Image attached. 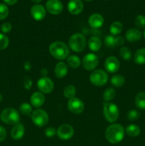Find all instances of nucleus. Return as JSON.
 Here are the masks:
<instances>
[{"label": "nucleus", "mask_w": 145, "mask_h": 146, "mask_svg": "<svg viewBox=\"0 0 145 146\" xmlns=\"http://www.w3.org/2000/svg\"><path fill=\"white\" fill-rule=\"evenodd\" d=\"M32 81L31 80V78H28V77H25V79L24 81V86L25 89L26 90H30L32 87Z\"/></svg>", "instance_id": "58836bf2"}, {"label": "nucleus", "mask_w": 145, "mask_h": 146, "mask_svg": "<svg viewBox=\"0 0 145 146\" xmlns=\"http://www.w3.org/2000/svg\"><path fill=\"white\" fill-rule=\"evenodd\" d=\"M123 29V25L119 21H114L111 24L110 27H109V32L111 35L116 36L119 35Z\"/></svg>", "instance_id": "b1692460"}, {"label": "nucleus", "mask_w": 145, "mask_h": 146, "mask_svg": "<svg viewBox=\"0 0 145 146\" xmlns=\"http://www.w3.org/2000/svg\"><path fill=\"white\" fill-rule=\"evenodd\" d=\"M41 75L43 76V77H45L47 76V74H48V70L45 68H42V69L41 70Z\"/></svg>", "instance_id": "37998d69"}, {"label": "nucleus", "mask_w": 145, "mask_h": 146, "mask_svg": "<svg viewBox=\"0 0 145 146\" xmlns=\"http://www.w3.org/2000/svg\"><path fill=\"white\" fill-rule=\"evenodd\" d=\"M88 47L92 51H99L102 46V41L97 36H92L88 42Z\"/></svg>", "instance_id": "4be33fe9"}, {"label": "nucleus", "mask_w": 145, "mask_h": 146, "mask_svg": "<svg viewBox=\"0 0 145 146\" xmlns=\"http://www.w3.org/2000/svg\"><path fill=\"white\" fill-rule=\"evenodd\" d=\"M125 132V128L120 124H112L107 128L105 131V138L110 143H119L124 139Z\"/></svg>", "instance_id": "f257e3e1"}, {"label": "nucleus", "mask_w": 145, "mask_h": 146, "mask_svg": "<svg viewBox=\"0 0 145 146\" xmlns=\"http://www.w3.org/2000/svg\"><path fill=\"white\" fill-rule=\"evenodd\" d=\"M31 105L35 108H40L45 102V96L41 92H35L31 95L30 98Z\"/></svg>", "instance_id": "6ab92c4d"}, {"label": "nucleus", "mask_w": 145, "mask_h": 146, "mask_svg": "<svg viewBox=\"0 0 145 146\" xmlns=\"http://www.w3.org/2000/svg\"><path fill=\"white\" fill-rule=\"evenodd\" d=\"M68 71V66L64 62H58L55 65L54 73L57 78H62L67 75Z\"/></svg>", "instance_id": "412c9836"}, {"label": "nucleus", "mask_w": 145, "mask_h": 146, "mask_svg": "<svg viewBox=\"0 0 145 146\" xmlns=\"http://www.w3.org/2000/svg\"><path fill=\"white\" fill-rule=\"evenodd\" d=\"M37 87L42 94H50L54 88L52 80L48 77H42L37 81Z\"/></svg>", "instance_id": "1a4fd4ad"}, {"label": "nucleus", "mask_w": 145, "mask_h": 146, "mask_svg": "<svg viewBox=\"0 0 145 146\" xmlns=\"http://www.w3.org/2000/svg\"><path fill=\"white\" fill-rule=\"evenodd\" d=\"M84 8L83 3L81 0H70L68 4V11L72 15L80 14Z\"/></svg>", "instance_id": "4468645a"}, {"label": "nucleus", "mask_w": 145, "mask_h": 146, "mask_svg": "<svg viewBox=\"0 0 145 146\" xmlns=\"http://www.w3.org/2000/svg\"><path fill=\"white\" fill-rule=\"evenodd\" d=\"M125 38L129 42H136L142 38V32L137 29H129L125 33Z\"/></svg>", "instance_id": "f3484780"}, {"label": "nucleus", "mask_w": 145, "mask_h": 146, "mask_svg": "<svg viewBox=\"0 0 145 146\" xmlns=\"http://www.w3.org/2000/svg\"><path fill=\"white\" fill-rule=\"evenodd\" d=\"M134 104L136 108L141 110L145 109V92H140L136 96Z\"/></svg>", "instance_id": "393cba45"}, {"label": "nucleus", "mask_w": 145, "mask_h": 146, "mask_svg": "<svg viewBox=\"0 0 145 146\" xmlns=\"http://www.w3.org/2000/svg\"><path fill=\"white\" fill-rule=\"evenodd\" d=\"M119 56H120L122 59L129 61V60H130L132 58V54L130 49H129L127 47L123 46L119 50Z\"/></svg>", "instance_id": "2f4dec72"}, {"label": "nucleus", "mask_w": 145, "mask_h": 146, "mask_svg": "<svg viewBox=\"0 0 145 146\" xmlns=\"http://www.w3.org/2000/svg\"><path fill=\"white\" fill-rule=\"evenodd\" d=\"M125 43V39L122 36H114L108 35L105 38V45L109 48H114L116 46H120Z\"/></svg>", "instance_id": "dca6fc26"}, {"label": "nucleus", "mask_w": 145, "mask_h": 146, "mask_svg": "<svg viewBox=\"0 0 145 146\" xmlns=\"http://www.w3.org/2000/svg\"><path fill=\"white\" fill-rule=\"evenodd\" d=\"M1 121L7 125H16L18 123L20 115L18 111L12 108H7L3 110L0 115Z\"/></svg>", "instance_id": "20e7f679"}, {"label": "nucleus", "mask_w": 145, "mask_h": 146, "mask_svg": "<svg viewBox=\"0 0 145 146\" xmlns=\"http://www.w3.org/2000/svg\"><path fill=\"white\" fill-rule=\"evenodd\" d=\"M4 1L9 5H14L18 1V0H4Z\"/></svg>", "instance_id": "79ce46f5"}, {"label": "nucleus", "mask_w": 145, "mask_h": 146, "mask_svg": "<svg viewBox=\"0 0 145 146\" xmlns=\"http://www.w3.org/2000/svg\"><path fill=\"white\" fill-rule=\"evenodd\" d=\"M67 64L71 68H78L80 66L81 61L76 55H71L67 58Z\"/></svg>", "instance_id": "bb28decb"}, {"label": "nucleus", "mask_w": 145, "mask_h": 146, "mask_svg": "<svg viewBox=\"0 0 145 146\" xmlns=\"http://www.w3.org/2000/svg\"><path fill=\"white\" fill-rule=\"evenodd\" d=\"M140 116V114L136 110H131V111H128L127 114V117L129 121H136L138 118Z\"/></svg>", "instance_id": "c9c22d12"}, {"label": "nucleus", "mask_w": 145, "mask_h": 146, "mask_svg": "<svg viewBox=\"0 0 145 146\" xmlns=\"http://www.w3.org/2000/svg\"><path fill=\"white\" fill-rule=\"evenodd\" d=\"M45 135L48 138H53L55 135L57 133V130L54 128L53 127H48L45 130Z\"/></svg>", "instance_id": "e433bc0d"}, {"label": "nucleus", "mask_w": 145, "mask_h": 146, "mask_svg": "<svg viewBox=\"0 0 145 146\" xmlns=\"http://www.w3.org/2000/svg\"><path fill=\"white\" fill-rule=\"evenodd\" d=\"M24 68L25 71H29L31 69V64L29 61H25L24 64Z\"/></svg>", "instance_id": "a19ab883"}, {"label": "nucleus", "mask_w": 145, "mask_h": 146, "mask_svg": "<svg viewBox=\"0 0 145 146\" xmlns=\"http://www.w3.org/2000/svg\"><path fill=\"white\" fill-rule=\"evenodd\" d=\"M2 95H1V94H0V103L1 102V101H2Z\"/></svg>", "instance_id": "a18cd8bd"}, {"label": "nucleus", "mask_w": 145, "mask_h": 146, "mask_svg": "<svg viewBox=\"0 0 145 146\" xmlns=\"http://www.w3.org/2000/svg\"><path fill=\"white\" fill-rule=\"evenodd\" d=\"M88 23L92 28L99 29L103 25L104 18L101 14H93L88 19Z\"/></svg>", "instance_id": "a211bd4d"}, {"label": "nucleus", "mask_w": 145, "mask_h": 146, "mask_svg": "<svg viewBox=\"0 0 145 146\" xmlns=\"http://www.w3.org/2000/svg\"><path fill=\"white\" fill-rule=\"evenodd\" d=\"M134 61L139 65L145 64V48H139L135 52L134 56Z\"/></svg>", "instance_id": "5701e85b"}, {"label": "nucleus", "mask_w": 145, "mask_h": 146, "mask_svg": "<svg viewBox=\"0 0 145 146\" xmlns=\"http://www.w3.org/2000/svg\"><path fill=\"white\" fill-rule=\"evenodd\" d=\"M45 8L50 14L57 15L63 11V5L59 0H48L45 4Z\"/></svg>", "instance_id": "f8f14e48"}, {"label": "nucleus", "mask_w": 145, "mask_h": 146, "mask_svg": "<svg viewBox=\"0 0 145 146\" xmlns=\"http://www.w3.org/2000/svg\"><path fill=\"white\" fill-rule=\"evenodd\" d=\"M9 44V38L4 34L0 33V50H4L8 47Z\"/></svg>", "instance_id": "473e14b6"}, {"label": "nucleus", "mask_w": 145, "mask_h": 146, "mask_svg": "<svg viewBox=\"0 0 145 146\" xmlns=\"http://www.w3.org/2000/svg\"><path fill=\"white\" fill-rule=\"evenodd\" d=\"M25 133V128L21 123H17L14 125L11 131V136L14 140H20L23 138Z\"/></svg>", "instance_id": "aec40b11"}, {"label": "nucleus", "mask_w": 145, "mask_h": 146, "mask_svg": "<svg viewBox=\"0 0 145 146\" xmlns=\"http://www.w3.org/2000/svg\"><path fill=\"white\" fill-rule=\"evenodd\" d=\"M98 62H99V60H98V56L92 53H90L83 57L82 64L85 69L88 71H92L98 66Z\"/></svg>", "instance_id": "6e6552de"}, {"label": "nucleus", "mask_w": 145, "mask_h": 146, "mask_svg": "<svg viewBox=\"0 0 145 146\" xmlns=\"http://www.w3.org/2000/svg\"><path fill=\"white\" fill-rule=\"evenodd\" d=\"M56 134L60 139L63 141L69 140L73 136L74 128L69 124H63L57 129Z\"/></svg>", "instance_id": "9d476101"}, {"label": "nucleus", "mask_w": 145, "mask_h": 146, "mask_svg": "<svg viewBox=\"0 0 145 146\" xmlns=\"http://www.w3.org/2000/svg\"><path fill=\"white\" fill-rule=\"evenodd\" d=\"M135 25L139 29L145 28V17L143 15H138L135 19Z\"/></svg>", "instance_id": "72a5a7b5"}, {"label": "nucleus", "mask_w": 145, "mask_h": 146, "mask_svg": "<svg viewBox=\"0 0 145 146\" xmlns=\"http://www.w3.org/2000/svg\"><path fill=\"white\" fill-rule=\"evenodd\" d=\"M105 70L110 74H115L119 68V61L114 56L108 57L105 62Z\"/></svg>", "instance_id": "ddd939ff"}, {"label": "nucleus", "mask_w": 145, "mask_h": 146, "mask_svg": "<svg viewBox=\"0 0 145 146\" xmlns=\"http://www.w3.org/2000/svg\"><path fill=\"white\" fill-rule=\"evenodd\" d=\"M7 138V131L5 128L0 125V142H2Z\"/></svg>", "instance_id": "ea45409f"}, {"label": "nucleus", "mask_w": 145, "mask_h": 146, "mask_svg": "<svg viewBox=\"0 0 145 146\" xmlns=\"http://www.w3.org/2000/svg\"><path fill=\"white\" fill-rule=\"evenodd\" d=\"M31 118L32 122L38 127L45 126L49 121V116L46 111L40 108L33 111Z\"/></svg>", "instance_id": "423d86ee"}, {"label": "nucleus", "mask_w": 145, "mask_h": 146, "mask_svg": "<svg viewBox=\"0 0 145 146\" xmlns=\"http://www.w3.org/2000/svg\"><path fill=\"white\" fill-rule=\"evenodd\" d=\"M68 44L70 48L75 52H82L86 46V39L82 34L75 33L70 37Z\"/></svg>", "instance_id": "7ed1b4c3"}, {"label": "nucleus", "mask_w": 145, "mask_h": 146, "mask_svg": "<svg viewBox=\"0 0 145 146\" xmlns=\"http://www.w3.org/2000/svg\"><path fill=\"white\" fill-rule=\"evenodd\" d=\"M20 113L23 115H31L33 112L32 106L28 103H23L19 106Z\"/></svg>", "instance_id": "7c9ffc66"}, {"label": "nucleus", "mask_w": 145, "mask_h": 146, "mask_svg": "<svg viewBox=\"0 0 145 146\" xmlns=\"http://www.w3.org/2000/svg\"><path fill=\"white\" fill-rule=\"evenodd\" d=\"M68 108L72 113L80 114L85 109V105L80 99L74 97L68 101Z\"/></svg>", "instance_id": "9b49d317"}, {"label": "nucleus", "mask_w": 145, "mask_h": 146, "mask_svg": "<svg viewBox=\"0 0 145 146\" xmlns=\"http://www.w3.org/2000/svg\"><path fill=\"white\" fill-rule=\"evenodd\" d=\"M116 95L115 90L112 88H108L105 91L103 94V99L106 103L109 102L114 99Z\"/></svg>", "instance_id": "c756f323"}, {"label": "nucleus", "mask_w": 145, "mask_h": 146, "mask_svg": "<svg viewBox=\"0 0 145 146\" xmlns=\"http://www.w3.org/2000/svg\"><path fill=\"white\" fill-rule=\"evenodd\" d=\"M49 52L56 59L64 60L68 57L70 50L64 42L55 41L50 45Z\"/></svg>", "instance_id": "f03ea898"}, {"label": "nucleus", "mask_w": 145, "mask_h": 146, "mask_svg": "<svg viewBox=\"0 0 145 146\" xmlns=\"http://www.w3.org/2000/svg\"><path fill=\"white\" fill-rule=\"evenodd\" d=\"M85 1H92V0H85Z\"/></svg>", "instance_id": "de8ad7c7"}, {"label": "nucleus", "mask_w": 145, "mask_h": 146, "mask_svg": "<svg viewBox=\"0 0 145 146\" xmlns=\"http://www.w3.org/2000/svg\"><path fill=\"white\" fill-rule=\"evenodd\" d=\"M127 134L130 137H137L140 134V128L135 124H130L125 129Z\"/></svg>", "instance_id": "a878e982"}, {"label": "nucleus", "mask_w": 145, "mask_h": 146, "mask_svg": "<svg viewBox=\"0 0 145 146\" xmlns=\"http://www.w3.org/2000/svg\"><path fill=\"white\" fill-rule=\"evenodd\" d=\"M9 15V9L7 5L0 3V20L7 18Z\"/></svg>", "instance_id": "f704fd0d"}, {"label": "nucleus", "mask_w": 145, "mask_h": 146, "mask_svg": "<svg viewBox=\"0 0 145 146\" xmlns=\"http://www.w3.org/2000/svg\"><path fill=\"white\" fill-rule=\"evenodd\" d=\"M75 94H76V88L73 85H68L64 88L63 95L66 98H74Z\"/></svg>", "instance_id": "c85d7f7f"}, {"label": "nucleus", "mask_w": 145, "mask_h": 146, "mask_svg": "<svg viewBox=\"0 0 145 146\" xmlns=\"http://www.w3.org/2000/svg\"><path fill=\"white\" fill-rule=\"evenodd\" d=\"M11 29H12V25L9 22H4L1 26V31L4 34L9 33L11 31Z\"/></svg>", "instance_id": "4c0bfd02"}, {"label": "nucleus", "mask_w": 145, "mask_h": 146, "mask_svg": "<svg viewBox=\"0 0 145 146\" xmlns=\"http://www.w3.org/2000/svg\"><path fill=\"white\" fill-rule=\"evenodd\" d=\"M103 113L106 121L109 123H114L119 118V111L117 105L108 102L104 104Z\"/></svg>", "instance_id": "39448f33"}, {"label": "nucleus", "mask_w": 145, "mask_h": 146, "mask_svg": "<svg viewBox=\"0 0 145 146\" xmlns=\"http://www.w3.org/2000/svg\"><path fill=\"white\" fill-rule=\"evenodd\" d=\"M41 1H42V0H31V1L34 3H35V4H38V3L41 2Z\"/></svg>", "instance_id": "c03bdc74"}, {"label": "nucleus", "mask_w": 145, "mask_h": 146, "mask_svg": "<svg viewBox=\"0 0 145 146\" xmlns=\"http://www.w3.org/2000/svg\"><path fill=\"white\" fill-rule=\"evenodd\" d=\"M31 14L36 21H41L45 17V9L41 4H35L31 7Z\"/></svg>", "instance_id": "2eb2a0df"}, {"label": "nucleus", "mask_w": 145, "mask_h": 146, "mask_svg": "<svg viewBox=\"0 0 145 146\" xmlns=\"http://www.w3.org/2000/svg\"><path fill=\"white\" fill-rule=\"evenodd\" d=\"M90 81L95 86H102L107 82L108 75L103 70H95L90 76Z\"/></svg>", "instance_id": "0eeeda50"}, {"label": "nucleus", "mask_w": 145, "mask_h": 146, "mask_svg": "<svg viewBox=\"0 0 145 146\" xmlns=\"http://www.w3.org/2000/svg\"><path fill=\"white\" fill-rule=\"evenodd\" d=\"M144 36L145 38V29H144Z\"/></svg>", "instance_id": "49530a36"}, {"label": "nucleus", "mask_w": 145, "mask_h": 146, "mask_svg": "<svg viewBox=\"0 0 145 146\" xmlns=\"http://www.w3.org/2000/svg\"><path fill=\"white\" fill-rule=\"evenodd\" d=\"M125 83V77L119 74H115L111 78V84L115 87H122Z\"/></svg>", "instance_id": "cd10ccee"}]
</instances>
